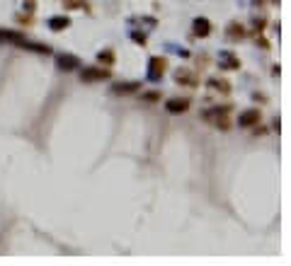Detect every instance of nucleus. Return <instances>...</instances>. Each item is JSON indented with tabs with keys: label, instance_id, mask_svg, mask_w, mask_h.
I'll list each match as a JSON object with an SVG mask.
<instances>
[{
	"label": "nucleus",
	"instance_id": "obj_1",
	"mask_svg": "<svg viewBox=\"0 0 291 266\" xmlns=\"http://www.w3.org/2000/svg\"><path fill=\"white\" fill-rule=\"evenodd\" d=\"M228 111H231V104H224V107H211V109L202 111V119L209 121L216 128H231V121H228Z\"/></svg>",
	"mask_w": 291,
	"mask_h": 266
},
{
	"label": "nucleus",
	"instance_id": "obj_2",
	"mask_svg": "<svg viewBox=\"0 0 291 266\" xmlns=\"http://www.w3.org/2000/svg\"><path fill=\"white\" fill-rule=\"evenodd\" d=\"M165 68H168V61H165L163 56H153V58L148 61V80L158 82V80L165 75Z\"/></svg>",
	"mask_w": 291,
	"mask_h": 266
},
{
	"label": "nucleus",
	"instance_id": "obj_3",
	"mask_svg": "<svg viewBox=\"0 0 291 266\" xmlns=\"http://www.w3.org/2000/svg\"><path fill=\"white\" fill-rule=\"evenodd\" d=\"M107 78H110V70L100 66H90L80 70V80L83 82H100V80H107Z\"/></svg>",
	"mask_w": 291,
	"mask_h": 266
},
{
	"label": "nucleus",
	"instance_id": "obj_4",
	"mask_svg": "<svg viewBox=\"0 0 291 266\" xmlns=\"http://www.w3.org/2000/svg\"><path fill=\"white\" fill-rule=\"evenodd\" d=\"M56 66H58V70H76V68L83 66V63H80L78 56H73V54H58Z\"/></svg>",
	"mask_w": 291,
	"mask_h": 266
},
{
	"label": "nucleus",
	"instance_id": "obj_5",
	"mask_svg": "<svg viewBox=\"0 0 291 266\" xmlns=\"http://www.w3.org/2000/svg\"><path fill=\"white\" fill-rule=\"evenodd\" d=\"M0 41H3V44H12V46H22L27 39H24L22 32H15V29H3V32H0Z\"/></svg>",
	"mask_w": 291,
	"mask_h": 266
},
{
	"label": "nucleus",
	"instance_id": "obj_6",
	"mask_svg": "<svg viewBox=\"0 0 291 266\" xmlns=\"http://www.w3.org/2000/svg\"><path fill=\"white\" fill-rule=\"evenodd\" d=\"M238 123H240L243 128H252L255 123H260V109H245V111H240V116H238Z\"/></svg>",
	"mask_w": 291,
	"mask_h": 266
},
{
	"label": "nucleus",
	"instance_id": "obj_7",
	"mask_svg": "<svg viewBox=\"0 0 291 266\" xmlns=\"http://www.w3.org/2000/svg\"><path fill=\"white\" fill-rule=\"evenodd\" d=\"M219 63H221V68H226V70H238V68H240V58L235 54H231V51H221V54H219Z\"/></svg>",
	"mask_w": 291,
	"mask_h": 266
},
{
	"label": "nucleus",
	"instance_id": "obj_8",
	"mask_svg": "<svg viewBox=\"0 0 291 266\" xmlns=\"http://www.w3.org/2000/svg\"><path fill=\"white\" fill-rule=\"evenodd\" d=\"M175 82L177 85H187V87H197V78L192 75L190 70H185V68L175 70Z\"/></svg>",
	"mask_w": 291,
	"mask_h": 266
},
{
	"label": "nucleus",
	"instance_id": "obj_9",
	"mask_svg": "<svg viewBox=\"0 0 291 266\" xmlns=\"http://www.w3.org/2000/svg\"><path fill=\"white\" fill-rule=\"evenodd\" d=\"M192 27H194V34H197V36H209V34H211V22H209L206 17H197V20L192 22Z\"/></svg>",
	"mask_w": 291,
	"mask_h": 266
},
{
	"label": "nucleus",
	"instance_id": "obj_10",
	"mask_svg": "<svg viewBox=\"0 0 291 266\" xmlns=\"http://www.w3.org/2000/svg\"><path fill=\"white\" fill-rule=\"evenodd\" d=\"M165 107H168L170 114H182V111L190 109V100H177V97H175V100H168Z\"/></svg>",
	"mask_w": 291,
	"mask_h": 266
},
{
	"label": "nucleus",
	"instance_id": "obj_11",
	"mask_svg": "<svg viewBox=\"0 0 291 266\" xmlns=\"http://www.w3.org/2000/svg\"><path fill=\"white\" fill-rule=\"evenodd\" d=\"M49 27H51L54 32H63V29L70 27V20L63 17V15H58V17H51V20H49Z\"/></svg>",
	"mask_w": 291,
	"mask_h": 266
},
{
	"label": "nucleus",
	"instance_id": "obj_12",
	"mask_svg": "<svg viewBox=\"0 0 291 266\" xmlns=\"http://www.w3.org/2000/svg\"><path fill=\"white\" fill-rule=\"evenodd\" d=\"M141 82H119V85H114L112 92L114 95H129V92H136Z\"/></svg>",
	"mask_w": 291,
	"mask_h": 266
},
{
	"label": "nucleus",
	"instance_id": "obj_13",
	"mask_svg": "<svg viewBox=\"0 0 291 266\" xmlns=\"http://www.w3.org/2000/svg\"><path fill=\"white\" fill-rule=\"evenodd\" d=\"M209 87L216 90V92H224V95L231 92V85H228V80H224V78H211L209 80Z\"/></svg>",
	"mask_w": 291,
	"mask_h": 266
},
{
	"label": "nucleus",
	"instance_id": "obj_14",
	"mask_svg": "<svg viewBox=\"0 0 291 266\" xmlns=\"http://www.w3.org/2000/svg\"><path fill=\"white\" fill-rule=\"evenodd\" d=\"M226 34H228L231 39H243V36H245V29H243V24L231 22L228 24V29H226Z\"/></svg>",
	"mask_w": 291,
	"mask_h": 266
},
{
	"label": "nucleus",
	"instance_id": "obj_15",
	"mask_svg": "<svg viewBox=\"0 0 291 266\" xmlns=\"http://www.w3.org/2000/svg\"><path fill=\"white\" fill-rule=\"evenodd\" d=\"M63 5L70 8V10H83V8H90L85 0H63Z\"/></svg>",
	"mask_w": 291,
	"mask_h": 266
},
{
	"label": "nucleus",
	"instance_id": "obj_16",
	"mask_svg": "<svg viewBox=\"0 0 291 266\" xmlns=\"http://www.w3.org/2000/svg\"><path fill=\"white\" fill-rule=\"evenodd\" d=\"M97 61H100V63H107V66H112V63H114V54H112V51H100V54H97Z\"/></svg>",
	"mask_w": 291,
	"mask_h": 266
},
{
	"label": "nucleus",
	"instance_id": "obj_17",
	"mask_svg": "<svg viewBox=\"0 0 291 266\" xmlns=\"http://www.w3.org/2000/svg\"><path fill=\"white\" fill-rule=\"evenodd\" d=\"M22 8H24V12H34L37 10V0H24Z\"/></svg>",
	"mask_w": 291,
	"mask_h": 266
},
{
	"label": "nucleus",
	"instance_id": "obj_18",
	"mask_svg": "<svg viewBox=\"0 0 291 266\" xmlns=\"http://www.w3.org/2000/svg\"><path fill=\"white\" fill-rule=\"evenodd\" d=\"M168 46H170V51H175V54L182 56V58H187V56H190V51H187V49H177L175 44H168Z\"/></svg>",
	"mask_w": 291,
	"mask_h": 266
},
{
	"label": "nucleus",
	"instance_id": "obj_19",
	"mask_svg": "<svg viewBox=\"0 0 291 266\" xmlns=\"http://www.w3.org/2000/svg\"><path fill=\"white\" fill-rule=\"evenodd\" d=\"M158 100H160L158 92H143V102H158Z\"/></svg>",
	"mask_w": 291,
	"mask_h": 266
},
{
	"label": "nucleus",
	"instance_id": "obj_20",
	"mask_svg": "<svg viewBox=\"0 0 291 266\" xmlns=\"http://www.w3.org/2000/svg\"><path fill=\"white\" fill-rule=\"evenodd\" d=\"M131 36H134V41H136V44L146 46V34H138V32H134V34H131Z\"/></svg>",
	"mask_w": 291,
	"mask_h": 266
},
{
	"label": "nucleus",
	"instance_id": "obj_21",
	"mask_svg": "<svg viewBox=\"0 0 291 266\" xmlns=\"http://www.w3.org/2000/svg\"><path fill=\"white\" fill-rule=\"evenodd\" d=\"M258 46H262V49H269L267 39H262V36H258Z\"/></svg>",
	"mask_w": 291,
	"mask_h": 266
},
{
	"label": "nucleus",
	"instance_id": "obj_22",
	"mask_svg": "<svg viewBox=\"0 0 291 266\" xmlns=\"http://www.w3.org/2000/svg\"><path fill=\"white\" fill-rule=\"evenodd\" d=\"M272 3H277V0H272Z\"/></svg>",
	"mask_w": 291,
	"mask_h": 266
}]
</instances>
